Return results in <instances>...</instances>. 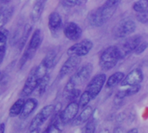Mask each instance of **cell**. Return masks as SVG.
<instances>
[{"mask_svg": "<svg viewBox=\"0 0 148 133\" xmlns=\"http://www.w3.org/2000/svg\"><path fill=\"white\" fill-rule=\"evenodd\" d=\"M121 0H107L103 5L92 10L88 16V23L93 27H101L114 14Z\"/></svg>", "mask_w": 148, "mask_h": 133, "instance_id": "cell-1", "label": "cell"}, {"mask_svg": "<svg viewBox=\"0 0 148 133\" xmlns=\"http://www.w3.org/2000/svg\"><path fill=\"white\" fill-rule=\"evenodd\" d=\"M92 71L93 66L90 63L83 65L82 68H80L79 70H77L67 82L64 87V95L66 96L70 91L76 88V87L84 84L87 81V80L90 77Z\"/></svg>", "mask_w": 148, "mask_h": 133, "instance_id": "cell-2", "label": "cell"}, {"mask_svg": "<svg viewBox=\"0 0 148 133\" xmlns=\"http://www.w3.org/2000/svg\"><path fill=\"white\" fill-rule=\"evenodd\" d=\"M42 30L39 29H36L34 31V33L32 34L29 42L28 44V47L26 48L23 56L20 59V64H19L20 68H22L23 66L35 55L36 52L37 51V49L39 48V47L42 43Z\"/></svg>", "mask_w": 148, "mask_h": 133, "instance_id": "cell-3", "label": "cell"}, {"mask_svg": "<svg viewBox=\"0 0 148 133\" xmlns=\"http://www.w3.org/2000/svg\"><path fill=\"white\" fill-rule=\"evenodd\" d=\"M121 60L116 46H110L107 48L101 55L99 60V65L104 71H108L114 68Z\"/></svg>", "mask_w": 148, "mask_h": 133, "instance_id": "cell-4", "label": "cell"}, {"mask_svg": "<svg viewBox=\"0 0 148 133\" xmlns=\"http://www.w3.org/2000/svg\"><path fill=\"white\" fill-rule=\"evenodd\" d=\"M56 112V106L54 105H48L44 106L32 119L29 132H36L39 131L41 126L52 116V114Z\"/></svg>", "mask_w": 148, "mask_h": 133, "instance_id": "cell-5", "label": "cell"}, {"mask_svg": "<svg viewBox=\"0 0 148 133\" xmlns=\"http://www.w3.org/2000/svg\"><path fill=\"white\" fill-rule=\"evenodd\" d=\"M136 29L135 22L131 18L121 20L114 29V35L116 38H124L132 35Z\"/></svg>", "mask_w": 148, "mask_h": 133, "instance_id": "cell-6", "label": "cell"}, {"mask_svg": "<svg viewBox=\"0 0 148 133\" xmlns=\"http://www.w3.org/2000/svg\"><path fill=\"white\" fill-rule=\"evenodd\" d=\"M140 42H141L140 36H133L127 38L122 43L116 46L120 59H124L131 53H133Z\"/></svg>", "mask_w": 148, "mask_h": 133, "instance_id": "cell-7", "label": "cell"}, {"mask_svg": "<svg viewBox=\"0 0 148 133\" xmlns=\"http://www.w3.org/2000/svg\"><path fill=\"white\" fill-rule=\"evenodd\" d=\"M40 80H41V78L36 74L35 69L33 68L30 71V73L29 74V75L25 80V83L22 88L21 93H20V96L22 98H26V97H29V95H31L36 91Z\"/></svg>", "mask_w": 148, "mask_h": 133, "instance_id": "cell-8", "label": "cell"}, {"mask_svg": "<svg viewBox=\"0 0 148 133\" xmlns=\"http://www.w3.org/2000/svg\"><path fill=\"white\" fill-rule=\"evenodd\" d=\"M93 46L94 44L92 41L88 39H85V40L81 41L80 42L75 43L70 48H69L67 51V55L69 56L77 55V56L82 57V56L87 55L89 53V51L92 49Z\"/></svg>", "mask_w": 148, "mask_h": 133, "instance_id": "cell-9", "label": "cell"}, {"mask_svg": "<svg viewBox=\"0 0 148 133\" xmlns=\"http://www.w3.org/2000/svg\"><path fill=\"white\" fill-rule=\"evenodd\" d=\"M106 80H107L106 75L104 74H97L96 76H95L91 80V81L88 84L86 91L88 92L92 100L95 99L98 96V94L101 91L106 82Z\"/></svg>", "mask_w": 148, "mask_h": 133, "instance_id": "cell-10", "label": "cell"}, {"mask_svg": "<svg viewBox=\"0 0 148 133\" xmlns=\"http://www.w3.org/2000/svg\"><path fill=\"white\" fill-rule=\"evenodd\" d=\"M79 109H80L79 103H77L76 101H70V103L65 107V109H63L59 113V117L62 121V123L66 125L73 121L74 119L76 117Z\"/></svg>", "mask_w": 148, "mask_h": 133, "instance_id": "cell-11", "label": "cell"}, {"mask_svg": "<svg viewBox=\"0 0 148 133\" xmlns=\"http://www.w3.org/2000/svg\"><path fill=\"white\" fill-rule=\"evenodd\" d=\"M143 72L141 69L140 68H135L134 70H132L127 76H125V78L123 79V80L121 81V86L123 87H133V86H136V85H140L142 80H143Z\"/></svg>", "mask_w": 148, "mask_h": 133, "instance_id": "cell-12", "label": "cell"}, {"mask_svg": "<svg viewBox=\"0 0 148 133\" xmlns=\"http://www.w3.org/2000/svg\"><path fill=\"white\" fill-rule=\"evenodd\" d=\"M81 62V57L77 55H70L68 60L64 62L59 71V77L63 78L74 71Z\"/></svg>", "mask_w": 148, "mask_h": 133, "instance_id": "cell-13", "label": "cell"}, {"mask_svg": "<svg viewBox=\"0 0 148 133\" xmlns=\"http://www.w3.org/2000/svg\"><path fill=\"white\" fill-rule=\"evenodd\" d=\"M63 33H64V35L69 40L77 41L82 36V30L77 23H75L74 22H70L65 25Z\"/></svg>", "mask_w": 148, "mask_h": 133, "instance_id": "cell-14", "label": "cell"}, {"mask_svg": "<svg viewBox=\"0 0 148 133\" xmlns=\"http://www.w3.org/2000/svg\"><path fill=\"white\" fill-rule=\"evenodd\" d=\"M37 106H38V101L36 100V99H34V98L27 99L24 102V105H23L22 113L19 115V118L21 119H27L36 110Z\"/></svg>", "mask_w": 148, "mask_h": 133, "instance_id": "cell-15", "label": "cell"}, {"mask_svg": "<svg viewBox=\"0 0 148 133\" xmlns=\"http://www.w3.org/2000/svg\"><path fill=\"white\" fill-rule=\"evenodd\" d=\"M48 25L51 32H57L62 25V20L60 14L56 11H53L49 14L48 19Z\"/></svg>", "mask_w": 148, "mask_h": 133, "instance_id": "cell-16", "label": "cell"}, {"mask_svg": "<svg viewBox=\"0 0 148 133\" xmlns=\"http://www.w3.org/2000/svg\"><path fill=\"white\" fill-rule=\"evenodd\" d=\"M92 115H93V108L89 106H87L86 107L83 108L82 113L74 119V120L72 121V124L74 126L81 125L86 123L91 118Z\"/></svg>", "mask_w": 148, "mask_h": 133, "instance_id": "cell-17", "label": "cell"}, {"mask_svg": "<svg viewBox=\"0 0 148 133\" xmlns=\"http://www.w3.org/2000/svg\"><path fill=\"white\" fill-rule=\"evenodd\" d=\"M45 2L46 0H37L32 10L30 12V19L33 23H36L39 21V19L41 18V16L42 14L43 9H44V5H45Z\"/></svg>", "mask_w": 148, "mask_h": 133, "instance_id": "cell-18", "label": "cell"}, {"mask_svg": "<svg viewBox=\"0 0 148 133\" xmlns=\"http://www.w3.org/2000/svg\"><path fill=\"white\" fill-rule=\"evenodd\" d=\"M24 99L23 98H19L18 100H16L14 104L10 106V111H9V115L10 117L11 118H14V117H17L21 114L22 113V110H23V105H24Z\"/></svg>", "mask_w": 148, "mask_h": 133, "instance_id": "cell-19", "label": "cell"}, {"mask_svg": "<svg viewBox=\"0 0 148 133\" xmlns=\"http://www.w3.org/2000/svg\"><path fill=\"white\" fill-rule=\"evenodd\" d=\"M13 13L14 9L12 7H6L0 10V29L3 28V26L10 20Z\"/></svg>", "mask_w": 148, "mask_h": 133, "instance_id": "cell-20", "label": "cell"}, {"mask_svg": "<svg viewBox=\"0 0 148 133\" xmlns=\"http://www.w3.org/2000/svg\"><path fill=\"white\" fill-rule=\"evenodd\" d=\"M125 78V74L122 72H116L114 74H113L107 81V87L108 88L114 87L115 86H117L118 84L121 83V81L123 80V79Z\"/></svg>", "mask_w": 148, "mask_h": 133, "instance_id": "cell-21", "label": "cell"}, {"mask_svg": "<svg viewBox=\"0 0 148 133\" xmlns=\"http://www.w3.org/2000/svg\"><path fill=\"white\" fill-rule=\"evenodd\" d=\"M49 82V74H48L44 77H42L40 80L39 83H38V86H37L36 89V91H37L38 95H42L45 92V90H46V88L48 87Z\"/></svg>", "mask_w": 148, "mask_h": 133, "instance_id": "cell-22", "label": "cell"}, {"mask_svg": "<svg viewBox=\"0 0 148 133\" xmlns=\"http://www.w3.org/2000/svg\"><path fill=\"white\" fill-rule=\"evenodd\" d=\"M148 9V0H138L133 4V10L140 13Z\"/></svg>", "mask_w": 148, "mask_h": 133, "instance_id": "cell-23", "label": "cell"}, {"mask_svg": "<svg viewBox=\"0 0 148 133\" xmlns=\"http://www.w3.org/2000/svg\"><path fill=\"white\" fill-rule=\"evenodd\" d=\"M92 100V98L90 96V94L88 93V92H87L86 90L81 94L80 96V100H79V106H80V108H84L86 107L89 102Z\"/></svg>", "mask_w": 148, "mask_h": 133, "instance_id": "cell-24", "label": "cell"}, {"mask_svg": "<svg viewBox=\"0 0 148 133\" xmlns=\"http://www.w3.org/2000/svg\"><path fill=\"white\" fill-rule=\"evenodd\" d=\"M81 96V90L80 89H77V88H75L73 89L72 91H70L67 95V99L69 100V101H76L77 99H79Z\"/></svg>", "mask_w": 148, "mask_h": 133, "instance_id": "cell-25", "label": "cell"}, {"mask_svg": "<svg viewBox=\"0 0 148 133\" xmlns=\"http://www.w3.org/2000/svg\"><path fill=\"white\" fill-rule=\"evenodd\" d=\"M148 47V42H140L139 44H138V46L136 47V48L134 49V53L136 55H141L147 48Z\"/></svg>", "mask_w": 148, "mask_h": 133, "instance_id": "cell-26", "label": "cell"}, {"mask_svg": "<svg viewBox=\"0 0 148 133\" xmlns=\"http://www.w3.org/2000/svg\"><path fill=\"white\" fill-rule=\"evenodd\" d=\"M9 36V30L7 29H0V44H5Z\"/></svg>", "mask_w": 148, "mask_h": 133, "instance_id": "cell-27", "label": "cell"}, {"mask_svg": "<svg viewBox=\"0 0 148 133\" xmlns=\"http://www.w3.org/2000/svg\"><path fill=\"white\" fill-rule=\"evenodd\" d=\"M137 20H138V22H140L141 23H148V9L145 11L140 12L137 15Z\"/></svg>", "mask_w": 148, "mask_h": 133, "instance_id": "cell-28", "label": "cell"}, {"mask_svg": "<svg viewBox=\"0 0 148 133\" xmlns=\"http://www.w3.org/2000/svg\"><path fill=\"white\" fill-rule=\"evenodd\" d=\"M96 129V125H95V120H90L88 122V124L86 125L85 128H84V132H85L92 133L95 132Z\"/></svg>", "mask_w": 148, "mask_h": 133, "instance_id": "cell-29", "label": "cell"}, {"mask_svg": "<svg viewBox=\"0 0 148 133\" xmlns=\"http://www.w3.org/2000/svg\"><path fill=\"white\" fill-rule=\"evenodd\" d=\"M5 52H6V47L5 44H0V65L3 61L4 55H5Z\"/></svg>", "mask_w": 148, "mask_h": 133, "instance_id": "cell-30", "label": "cell"}, {"mask_svg": "<svg viewBox=\"0 0 148 133\" xmlns=\"http://www.w3.org/2000/svg\"><path fill=\"white\" fill-rule=\"evenodd\" d=\"M62 1H63V3H64L66 5L70 6V7L75 6V5H76V4H77L76 0H62Z\"/></svg>", "mask_w": 148, "mask_h": 133, "instance_id": "cell-31", "label": "cell"}, {"mask_svg": "<svg viewBox=\"0 0 148 133\" xmlns=\"http://www.w3.org/2000/svg\"><path fill=\"white\" fill-rule=\"evenodd\" d=\"M5 131V125L3 123H0V133H3Z\"/></svg>", "mask_w": 148, "mask_h": 133, "instance_id": "cell-32", "label": "cell"}, {"mask_svg": "<svg viewBox=\"0 0 148 133\" xmlns=\"http://www.w3.org/2000/svg\"><path fill=\"white\" fill-rule=\"evenodd\" d=\"M86 0H76V2H77V4H81V3H82L83 2H85Z\"/></svg>", "mask_w": 148, "mask_h": 133, "instance_id": "cell-33", "label": "cell"}, {"mask_svg": "<svg viewBox=\"0 0 148 133\" xmlns=\"http://www.w3.org/2000/svg\"><path fill=\"white\" fill-rule=\"evenodd\" d=\"M128 132H138V130H137V129H132V130H130Z\"/></svg>", "mask_w": 148, "mask_h": 133, "instance_id": "cell-34", "label": "cell"}, {"mask_svg": "<svg viewBox=\"0 0 148 133\" xmlns=\"http://www.w3.org/2000/svg\"><path fill=\"white\" fill-rule=\"evenodd\" d=\"M10 0H0V3H8Z\"/></svg>", "mask_w": 148, "mask_h": 133, "instance_id": "cell-35", "label": "cell"}]
</instances>
